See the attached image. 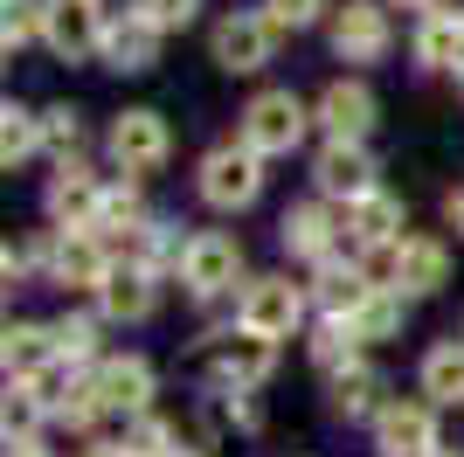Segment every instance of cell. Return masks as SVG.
<instances>
[{
    "instance_id": "cell-1",
    "label": "cell",
    "mask_w": 464,
    "mask_h": 457,
    "mask_svg": "<svg viewBox=\"0 0 464 457\" xmlns=\"http://www.w3.org/2000/svg\"><path fill=\"white\" fill-rule=\"evenodd\" d=\"M250 249H243V236L236 228H188V249H180L174 264V285L188 305H236L243 298V285H250Z\"/></svg>"
},
{
    "instance_id": "cell-2",
    "label": "cell",
    "mask_w": 464,
    "mask_h": 457,
    "mask_svg": "<svg viewBox=\"0 0 464 457\" xmlns=\"http://www.w3.org/2000/svg\"><path fill=\"white\" fill-rule=\"evenodd\" d=\"M236 139L256 146L264 160H291V152H312L319 146V118H312V97H298L291 83H256L236 112Z\"/></svg>"
},
{
    "instance_id": "cell-3",
    "label": "cell",
    "mask_w": 464,
    "mask_h": 457,
    "mask_svg": "<svg viewBox=\"0 0 464 457\" xmlns=\"http://www.w3.org/2000/svg\"><path fill=\"white\" fill-rule=\"evenodd\" d=\"M264 188H271V160L256 146H243L236 132L201 146V160H194V201L208 215H250L264 201Z\"/></svg>"
},
{
    "instance_id": "cell-4",
    "label": "cell",
    "mask_w": 464,
    "mask_h": 457,
    "mask_svg": "<svg viewBox=\"0 0 464 457\" xmlns=\"http://www.w3.org/2000/svg\"><path fill=\"white\" fill-rule=\"evenodd\" d=\"M229 319L243 326V333H256V340H305L312 333V285L305 277H291V270H256L250 285H243V298L229 305Z\"/></svg>"
},
{
    "instance_id": "cell-5",
    "label": "cell",
    "mask_w": 464,
    "mask_h": 457,
    "mask_svg": "<svg viewBox=\"0 0 464 457\" xmlns=\"http://www.w3.org/2000/svg\"><path fill=\"white\" fill-rule=\"evenodd\" d=\"M277 361H285L277 340H256L229 319V333H208L201 346V395H256V388H271Z\"/></svg>"
},
{
    "instance_id": "cell-6",
    "label": "cell",
    "mask_w": 464,
    "mask_h": 457,
    "mask_svg": "<svg viewBox=\"0 0 464 457\" xmlns=\"http://www.w3.org/2000/svg\"><path fill=\"white\" fill-rule=\"evenodd\" d=\"M104 167L132 173V180H160L174 167V125H167V112H153V104L111 112V125H104Z\"/></svg>"
},
{
    "instance_id": "cell-7",
    "label": "cell",
    "mask_w": 464,
    "mask_h": 457,
    "mask_svg": "<svg viewBox=\"0 0 464 457\" xmlns=\"http://www.w3.org/2000/svg\"><path fill=\"white\" fill-rule=\"evenodd\" d=\"M285 49V28H277L264 7H222L208 21V63L222 76H264Z\"/></svg>"
},
{
    "instance_id": "cell-8",
    "label": "cell",
    "mask_w": 464,
    "mask_h": 457,
    "mask_svg": "<svg viewBox=\"0 0 464 457\" xmlns=\"http://www.w3.org/2000/svg\"><path fill=\"white\" fill-rule=\"evenodd\" d=\"M326 49H333V63H347V70L368 76L374 63L395 56V7H388V0H333Z\"/></svg>"
},
{
    "instance_id": "cell-9",
    "label": "cell",
    "mask_w": 464,
    "mask_h": 457,
    "mask_svg": "<svg viewBox=\"0 0 464 457\" xmlns=\"http://www.w3.org/2000/svg\"><path fill=\"white\" fill-rule=\"evenodd\" d=\"M374 270H382L388 291H402L409 305H423V298H437V291L458 277V257H450V236H437V228H409Z\"/></svg>"
},
{
    "instance_id": "cell-10",
    "label": "cell",
    "mask_w": 464,
    "mask_h": 457,
    "mask_svg": "<svg viewBox=\"0 0 464 457\" xmlns=\"http://www.w3.org/2000/svg\"><path fill=\"white\" fill-rule=\"evenodd\" d=\"M402 236H409V201L388 188V180L368 188V194H353V201H340V249H347V257L382 264Z\"/></svg>"
},
{
    "instance_id": "cell-11",
    "label": "cell",
    "mask_w": 464,
    "mask_h": 457,
    "mask_svg": "<svg viewBox=\"0 0 464 457\" xmlns=\"http://www.w3.org/2000/svg\"><path fill=\"white\" fill-rule=\"evenodd\" d=\"M104 28H111V0H49L42 7V56L77 70L104 56Z\"/></svg>"
},
{
    "instance_id": "cell-12",
    "label": "cell",
    "mask_w": 464,
    "mask_h": 457,
    "mask_svg": "<svg viewBox=\"0 0 464 457\" xmlns=\"http://www.w3.org/2000/svg\"><path fill=\"white\" fill-rule=\"evenodd\" d=\"M305 180L326 201H353V194L382 188V152H374V139H319L305 152Z\"/></svg>"
},
{
    "instance_id": "cell-13",
    "label": "cell",
    "mask_w": 464,
    "mask_h": 457,
    "mask_svg": "<svg viewBox=\"0 0 464 457\" xmlns=\"http://www.w3.org/2000/svg\"><path fill=\"white\" fill-rule=\"evenodd\" d=\"M374 451L382 457H437L444 451V409L416 388V395H388V409L374 416Z\"/></svg>"
},
{
    "instance_id": "cell-14",
    "label": "cell",
    "mask_w": 464,
    "mask_h": 457,
    "mask_svg": "<svg viewBox=\"0 0 464 457\" xmlns=\"http://www.w3.org/2000/svg\"><path fill=\"white\" fill-rule=\"evenodd\" d=\"M104 194H111V173H97L91 160H63L42 180V222L49 228H97Z\"/></svg>"
},
{
    "instance_id": "cell-15",
    "label": "cell",
    "mask_w": 464,
    "mask_h": 457,
    "mask_svg": "<svg viewBox=\"0 0 464 457\" xmlns=\"http://www.w3.org/2000/svg\"><path fill=\"white\" fill-rule=\"evenodd\" d=\"M312 118H319V139H374L382 132V91L361 70H340L333 83H319Z\"/></svg>"
},
{
    "instance_id": "cell-16",
    "label": "cell",
    "mask_w": 464,
    "mask_h": 457,
    "mask_svg": "<svg viewBox=\"0 0 464 457\" xmlns=\"http://www.w3.org/2000/svg\"><path fill=\"white\" fill-rule=\"evenodd\" d=\"M49 228V222H42ZM111 243L97 228H49V285L70 291V298H97L104 277H111Z\"/></svg>"
},
{
    "instance_id": "cell-17",
    "label": "cell",
    "mask_w": 464,
    "mask_h": 457,
    "mask_svg": "<svg viewBox=\"0 0 464 457\" xmlns=\"http://www.w3.org/2000/svg\"><path fill=\"white\" fill-rule=\"evenodd\" d=\"M97 381V402L111 409V423H132L146 416V409H160V367L139 354V346H111L104 361L91 367Z\"/></svg>"
},
{
    "instance_id": "cell-18",
    "label": "cell",
    "mask_w": 464,
    "mask_h": 457,
    "mask_svg": "<svg viewBox=\"0 0 464 457\" xmlns=\"http://www.w3.org/2000/svg\"><path fill=\"white\" fill-rule=\"evenodd\" d=\"M160 56H167V28H160L146 7H111V28H104V70L111 76H153L160 70Z\"/></svg>"
},
{
    "instance_id": "cell-19",
    "label": "cell",
    "mask_w": 464,
    "mask_h": 457,
    "mask_svg": "<svg viewBox=\"0 0 464 457\" xmlns=\"http://www.w3.org/2000/svg\"><path fill=\"white\" fill-rule=\"evenodd\" d=\"M277 249H285L291 264H326V257H340V201H326V194H305V201H291L285 215H277Z\"/></svg>"
},
{
    "instance_id": "cell-20",
    "label": "cell",
    "mask_w": 464,
    "mask_h": 457,
    "mask_svg": "<svg viewBox=\"0 0 464 457\" xmlns=\"http://www.w3.org/2000/svg\"><path fill=\"white\" fill-rule=\"evenodd\" d=\"M305 285H312V312L319 319H353L361 305H368V291L382 285V270L368 264V257H326V264H312L305 270Z\"/></svg>"
},
{
    "instance_id": "cell-21",
    "label": "cell",
    "mask_w": 464,
    "mask_h": 457,
    "mask_svg": "<svg viewBox=\"0 0 464 457\" xmlns=\"http://www.w3.org/2000/svg\"><path fill=\"white\" fill-rule=\"evenodd\" d=\"M160 305H167V270L153 264H111V277L97 291V312L111 326H153Z\"/></svg>"
},
{
    "instance_id": "cell-22",
    "label": "cell",
    "mask_w": 464,
    "mask_h": 457,
    "mask_svg": "<svg viewBox=\"0 0 464 457\" xmlns=\"http://www.w3.org/2000/svg\"><path fill=\"white\" fill-rule=\"evenodd\" d=\"M409 63L423 76H458V63H464V7L437 0L423 15H409Z\"/></svg>"
},
{
    "instance_id": "cell-23",
    "label": "cell",
    "mask_w": 464,
    "mask_h": 457,
    "mask_svg": "<svg viewBox=\"0 0 464 457\" xmlns=\"http://www.w3.org/2000/svg\"><path fill=\"white\" fill-rule=\"evenodd\" d=\"M326 388V416L333 423H353V430H374V416L388 409V374L374 361H361V367H347V374H333V381H319Z\"/></svg>"
},
{
    "instance_id": "cell-24",
    "label": "cell",
    "mask_w": 464,
    "mask_h": 457,
    "mask_svg": "<svg viewBox=\"0 0 464 457\" xmlns=\"http://www.w3.org/2000/svg\"><path fill=\"white\" fill-rule=\"evenodd\" d=\"M49 361H63L56 319H7V333H0V367H7V381H35Z\"/></svg>"
},
{
    "instance_id": "cell-25",
    "label": "cell",
    "mask_w": 464,
    "mask_h": 457,
    "mask_svg": "<svg viewBox=\"0 0 464 457\" xmlns=\"http://www.w3.org/2000/svg\"><path fill=\"white\" fill-rule=\"evenodd\" d=\"M416 388H423L444 416H450V409L464 416V340H458V333H444V340L423 346V361H416Z\"/></svg>"
},
{
    "instance_id": "cell-26",
    "label": "cell",
    "mask_w": 464,
    "mask_h": 457,
    "mask_svg": "<svg viewBox=\"0 0 464 457\" xmlns=\"http://www.w3.org/2000/svg\"><path fill=\"white\" fill-rule=\"evenodd\" d=\"M42 160L63 167V160H91V112L56 97V104H42Z\"/></svg>"
},
{
    "instance_id": "cell-27",
    "label": "cell",
    "mask_w": 464,
    "mask_h": 457,
    "mask_svg": "<svg viewBox=\"0 0 464 457\" xmlns=\"http://www.w3.org/2000/svg\"><path fill=\"white\" fill-rule=\"evenodd\" d=\"M42 160V104H0V173H28Z\"/></svg>"
},
{
    "instance_id": "cell-28",
    "label": "cell",
    "mask_w": 464,
    "mask_h": 457,
    "mask_svg": "<svg viewBox=\"0 0 464 457\" xmlns=\"http://www.w3.org/2000/svg\"><path fill=\"white\" fill-rule=\"evenodd\" d=\"M104 333H111V319L97 312V298L56 312V346H63V361H77V367H97L104 354H111V346H104Z\"/></svg>"
},
{
    "instance_id": "cell-29",
    "label": "cell",
    "mask_w": 464,
    "mask_h": 457,
    "mask_svg": "<svg viewBox=\"0 0 464 457\" xmlns=\"http://www.w3.org/2000/svg\"><path fill=\"white\" fill-rule=\"evenodd\" d=\"M409 312H416V305H409L402 291L374 285V291H368V305H361V312H353L347 326H353V340H361V346L374 354V346H395V340L409 333Z\"/></svg>"
},
{
    "instance_id": "cell-30",
    "label": "cell",
    "mask_w": 464,
    "mask_h": 457,
    "mask_svg": "<svg viewBox=\"0 0 464 457\" xmlns=\"http://www.w3.org/2000/svg\"><path fill=\"white\" fill-rule=\"evenodd\" d=\"M305 361H312V374H319V381H333V374H347V367L368 361V346L353 340V326H347V319H312V333H305Z\"/></svg>"
},
{
    "instance_id": "cell-31",
    "label": "cell",
    "mask_w": 464,
    "mask_h": 457,
    "mask_svg": "<svg viewBox=\"0 0 464 457\" xmlns=\"http://www.w3.org/2000/svg\"><path fill=\"white\" fill-rule=\"evenodd\" d=\"M118 437H125V451H132V457H188V451H194V437L180 430L174 416H160V409H146V416H132V423H118Z\"/></svg>"
},
{
    "instance_id": "cell-32",
    "label": "cell",
    "mask_w": 464,
    "mask_h": 457,
    "mask_svg": "<svg viewBox=\"0 0 464 457\" xmlns=\"http://www.w3.org/2000/svg\"><path fill=\"white\" fill-rule=\"evenodd\" d=\"M0 277H7V291L49 285V228H35V236H21V243L0 249Z\"/></svg>"
},
{
    "instance_id": "cell-33",
    "label": "cell",
    "mask_w": 464,
    "mask_h": 457,
    "mask_svg": "<svg viewBox=\"0 0 464 457\" xmlns=\"http://www.w3.org/2000/svg\"><path fill=\"white\" fill-rule=\"evenodd\" d=\"M49 402L28 388V381H7V395H0V430H7V443H28V437H42L49 430Z\"/></svg>"
},
{
    "instance_id": "cell-34",
    "label": "cell",
    "mask_w": 464,
    "mask_h": 457,
    "mask_svg": "<svg viewBox=\"0 0 464 457\" xmlns=\"http://www.w3.org/2000/svg\"><path fill=\"white\" fill-rule=\"evenodd\" d=\"M42 7L49 0H0V56L7 63L42 49Z\"/></svg>"
},
{
    "instance_id": "cell-35",
    "label": "cell",
    "mask_w": 464,
    "mask_h": 457,
    "mask_svg": "<svg viewBox=\"0 0 464 457\" xmlns=\"http://www.w3.org/2000/svg\"><path fill=\"white\" fill-rule=\"evenodd\" d=\"M264 15L285 28V35H305V28H326V15H333V0H256Z\"/></svg>"
},
{
    "instance_id": "cell-36",
    "label": "cell",
    "mask_w": 464,
    "mask_h": 457,
    "mask_svg": "<svg viewBox=\"0 0 464 457\" xmlns=\"http://www.w3.org/2000/svg\"><path fill=\"white\" fill-rule=\"evenodd\" d=\"M139 7H146V15H153L167 35H188L194 21H201V7H208V0H139Z\"/></svg>"
},
{
    "instance_id": "cell-37",
    "label": "cell",
    "mask_w": 464,
    "mask_h": 457,
    "mask_svg": "<svg viewBox=\"0 0 464 457\" xmlns=\"http://www.w3.org/2000/svg\"><path fill=\"white\" fill-rule=\"evenodd\" d=\"M77 457H132V451H125V437H83Z\"/></svg>"
},
{
    "instance_id": "cell-38",
    "label": "cell",
    "mask_w": 464,
    "mask_h": 457,
    "mask_svg": "<svg viewBox=\"0 0 464 457\" xmlns=\"http://www.w3.org/2000/svg\"><path fill=\"white\" fill-rule=\"evenodd\" d=\"M444 228H458V243H464V180L444 194Z\"/></svg>"
},
{
    "instance_id": "cell-39",
    "label": "cell",
    "mask_w": 464,
    "mask_h": 457,
    "mask_svg": "<svg viewBox=\"0 0 464 457\" xmlns=\"http://www.w3.org/2000/svg\"><path fill=\"white\" fill-rule=\"evenodd\" d=\"M7 457H56V451H49L42 437H28V443H7Z\"/></svg>"
},
{
    "instance_id": "cell-40",
    "label": "cell",
    "mask_w": 464,
    "mask_h": 457,
    "mask_svg": "<svg viewBox=\"0 0 464 457\" xmlns=\"http://www.w3.org/2000/svg\"><path fill=\"white\" fill-rule=\"evenodd\" d=\"M388 7H409V15H423V7H437V0H388Z\"/></svg>"
},
{
    "instance_id": "cell-41",
    "label": "cell",
    "mask_w": 464,
    "mask_h": 457,
    "mask_svg": "<svg viewBox=\"0 0 464 457\" xmlns=\"http://www.w3.org/2000/svg\"><path fill=\"white\" fill-rule=\"evenodd\" d=\"M450 83H458V91H464V63H458V76H450Z\"/></svg>"
},
{
    "instance_id": "cell-42",
    "label": "cell",
    "mask_w": 464,
    "mask_h": 457,
    "mask_svg": "<svg viewBox=\"0 0 464 457\" xmlns=\"http://www.w3.org/2000/svg\"><path fill=\"white\" fill-rule=\"evenodd\" d=\"M450 333H458V340H464V312H458V326H450Z\"/></svg>"
},
{
    "instance_id": "cell-43",
    "label": "cell",
    "mask_w": 464,
    "mask_h": 457,
    "mask_svg": "<svg viewBox=\"0 0 464 457\" xmlns=\"http://www.w3.org/2000/svg\"><path fill=\"white\" fill-rule=\"evenodd\" d=\"M437 457H464V451H450V443H444V451H437Z\"/></svg>"
},
{
    "instance_id": "cell-44",
    "label": "cell",
    "mask_w": 464,
    "mask_h": 457,
    "mask_svg": "<svg viewBox=\"0 0 464 457\" xmlns=\"http://www.w3.org/2000/svg\"><path fill=\"white\" fill-rule=\"evenodd\" d=\"M305 457H326V451H305Z\"/></svg>"
},
{
    "instance_id": "cell-45",
    "label": "cell",
    "mask_w": 464,
    "mask_h": 457,
    "mask_svg": "<svg viewBox=\"0 0 464 457\" xmlns=\"http://www.w3.org/2000/svg\"><path fill=\"white\" fill-rule=\"evenodd\" d=\"M188 457H208V451H188Z\"/></svg>"
},
{
    "instance_id": "cell-46",
    "label": "cell",
    "mask_w": 464,
    "mask_h": 457,
    "mask_svg": "<svg viewBox=\"0 0 464 457\" xmlns=\"http://www.w3.org/2000/svg\"><path fill=\"white\" fill-rule=\"evenodd\" d=\"M458 7H464V0H458Z\"/></svg>"
}]
</instances>
